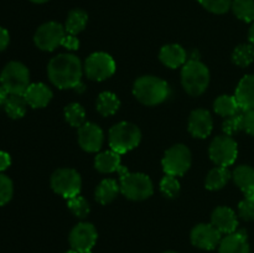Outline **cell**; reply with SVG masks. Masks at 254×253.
<instances>
[{
    "label": "cell",
    "instance_id": "cell-1",
    "mask_svg": "<svg viewBox=\"0 0 254 253\" xmlns=\"http://www.w3.org/2000/svg\"><path fill=\"white\" fill-rule=\"evenodd\" d=\"M47 72L50 81L61 89L76 88L82 83L83 67L78 57L74 55L61 54L55 56L50 61Z\"/></svg>",
    "mask_w": 254,
    "mask_h": 253
},
{
    "label": "cell",
    "instance_id": "cell-2",
    "mask_svg": "<svg viewBox=\"0 0 254 253\" xmlns=\"http://www.w3.org/2000/svg\"><path fill=\"white\" fill-rule=\"evenodd\" d=\"M133 93L143 104L156 106L168 98L170 88L164 79L154 76H143L134 83Z\"/></svg>",
    "mask_w": 254,
    "mask_h": 253
},
{
    "label": "cell",
    "instance_id": "cell-3",
    "mask_svg": "<svg viewBox=\"0 0 254 253\" xmlns=\"http://www.w3.org/2000/svg\"><path fill=\"white\" fill-rule=\"evenodd\" d=\"M181 83L190 96H200L207 89L210 83V71L198 60H190L183 67Z\"/></svg>",
    "mask_w": 254,
    "mask_h": 253
},
{
    "label": "cell",
    "instance_id": "cell-4",
    "mask_svg": "<svg viewBox=\"0 0 254 253\" xmlns=\"http://www.w3.org/2000/svg\"><path fill=\"white\" fill-rule=\"evenodd\" d=\"M121 191L126 197L134 201L145 200L154 192V185L148 175L141 173H129L121 168Z\"/></svg>",
    "mask_w": 254,
    "mask_h": 253
},
{
    "label": "cell",
    "instance_id": "cell-5",
    "mask_svg": "<svg viewBox=\"0 0 254 253\" xmlns=\"http://www.w3.org/2000/svg\"><path fill=\"white\" fill-rule=\"evenodd\" d=\"M141 140V131L134 124L122 122L112 126L109 130V145L112 150L119 154L130 151L139 145Z\"/></svg>",
    "mask_w": 254,
    "mask_h": 253
},
{
    "label": "cell",
    "instance_id": "cell-6",
    "mask_svg": "<svg viewBox=\"0 0 254 253\" xmlns=\"http://www.w3.org/2000/svg\"><path fill=\"white\" fill-rule=\"evenodd\" d=\"M0 83L9 94L24 96L30 86L29 69L21 62H9L0 73Z\"/></svg>",
    "mask_w": 254,
    "mask_h": 253
},
{
    "label": "cell",
    "instance_id": "cell-7",
    "mask_svg": "<svg viewBox=\"0 0 254 253\" xmlns=\"http://www.w3.org/2000/svg\"><path fill=\"white\" fill-rule=\"evenodd\" d=\"M51 186L55 192L68 200L81 192V176L73 169H59L52 174Z\"/></svg>",
    "mask_w": 254,
    "mask_h": 253
},
{
    "label": "cell",
    "instance_id": "cell-8",
    "mask_svg": "<svg viewBox=\"0 0 254 253\" xmlns=\"http://www.w3.org/2000/svg\"><path fill=\"white\" fill-rule=\"evenodd\" d=\"M191 151L184 144H176L165 153L163 159V169L166 175L181 176L190 169Z\"/></svg>",
    "mask_w": 254,
    "mask_h": 253
},
{
    "label": "cell",
    "instance_id": "cell-9",
    "mask_svg": "<svg viewBox=\"0 0 254 253\" xmlns=\"http://www.w3.org/2000/svg\"><path fill=\"white\" fill-rule=\"evenodd\" d=\"M238 155V145L230 135L217 136L210 144V158L217 166L232 165Z\"/></svg>",
    "mask_w": 254,
    "mask_h": 253
},
{
    "label": "cell",
    "instance_id": "cell-10",
    "mask_svg": "<svg viewBox=\"0 0 254 253\" xmlns=\"http://www.w3.org/2000/svg\"><path fill=\"white\" fill-rule=\"evenodd\" d=\"M84 73L93 81H104L116 72V62L111 55L106 52L92 54L84 62Z\"/></svg>",
    "mask_w": 254,
    "mask_h": 253
},
{
    "label": "cell",
    "instance_id": "cell-11",
    "mask_svg": "<svg viewBox=\"0 0 254 253\" xmlns=\"http://www.w3.org/2000/svg\"><path fill=\"white\" fill-rule=\"evenodd\" d=\"M66 30L61 24L55 21L46 22L36 30L34 36L35 45L44 51H54L62 45Z\"/></svg>",
    "mask_w": 254,
    "mask_h": 253
},
{
    "label": "cell",
    "instance_id": "cell-12",
    "mask_svg": "<svg viewBox=\"0 0 254 253\" xmlns=\"http://www.w3.org/2000/svg\"><path fill=\"white\" fill-rule=\"evenodd\" d=\"M97 235L96 227L92 223L82 222L74 226L69 233V243L72 250L79 253H91L96 245Z\"/></svg>",
    "mask_w": 254,
    "mask_h": 253
},
{
    "label": "cell",
    "instance_id": "cell-13",
    "mask_svg": "<svg viewBox=\"0 0 254 253\" xmlns=\"http://www.w3.org/2000/svg\"><path fill=\"white\" fill-rule=\"evenodd\" d=\"M221 235L222 233L211 223H200V225L195 226L191 231V242L193 246L197 248L206 251L215 250L217 246H220L221 242Z\"/></svg>",
    "mask_w": 254,
    "mask_h": 253
},
{
    "label": "cell",
    "instance_id": "cell-14",
    "mask_svg": "<svg viewBox=\"0 0 254 253\" xmlns=\"http://www.w3.org/2000/svg\"><path fill=\"white\" fill-rule=\"evenodd\" d=\"M104 141L103 130L94 123H84L78 128V143L83 150L96 153L102 148Z\"/></svg>",
    "mask_w": 254,
    "mask_h": 253
},
{
    "label": "cell",
    "instance_id": "cell-15",
    "mask_svg": "<svg viewBox=\"0 0 254 253\" xmlns=\"http://www.w3.org/2000/svg\"><path fill=\"white\" fill-rule=\"evenodd\" d=\"M213 128V121L210 112L206 109H196L189 119V131L195 138H207Z\"/></svg>",
    "mask_w": 254,
    "mask_h": 253
},
{
    "label": "cell",
    "instance_id": "cell-16",
    "mask_svg": "<svg viewBox=\"0 0 254 253\" xmlns=\"http://www.w3.org/2000/svg\"><path fill=\"white\" fill-rule=\"evenodd\" d=\"M211 222L221 233H225V235H231V233L236 232L238 226V220L235 211L226 206H221L213 211L212 216H211Z\"/></svg>",
    "mask_w": 254,
    "mask_h": 253
},
{
    "label": "cell",
    "instance_id": "cell-17",
    "mask_svg": "<svg viewBox=\"0 0 254 253\" xmlns=\"http://www.w3.org/2000/svg\"><path fill=\"white\" fill-rule=\"evenodd\" d=\"M220 253H251L247 233L245 231H236L226 235L220 242Z\"/></svg>",
    "mask_w": 254,
    "mask_h": 253
},
{
    "label": "cell",
    "instance_id": "cell-18",
    "mask_svg": "<svg viewBox=\"0 0 254 253\" xmlns=\"http://www.w3.org/2000/svg\"><path fill=\"white\" fill-rule=\"evenodd\" d=\"M25 101L32 108H44L52 98V91L44 83H31L24 93Z\"/></svg>",
    "mask_w": 254,
    "mask_h": 253
},
{
    "label": "cell",
    "instance_id": "cell-19",
    "mask_svg": "<svg viewBox=\"0 0 254 253\" xmlns=\"http://www.w3.org/2000/svg\"><path fill=\"white\" fill-rule=\"evenodd\" d=\"M235 97L242 111L254 109V74H248L241 79Z\"/></svg>",
    "mask_w": 254,
    "mask_h": 253
},
{
    "label": "cell",
    "instance_id": "cell-20",
    "mask_svg": "<svg viewBox=\"0 0 254 253\" xmlns=\"http://www.w3.org/2000/svg\"><path fill=\"white\" fill-rule=\"evenodd\" d=\"M232 178L238 188L245 192L246 197L254 200V169L252 166H238L232 173Z\"/></svg>",
    "mask_w": 254,
    "mask_h": 253
},
{
    "label": "cell",
    "instance_id": "cell-21",
    "mask_svg": "<svg viewBox=\"0 0 254 253\" xmlns=\"http://www.w3.org/2000/svg\"><path fill=\"white\" fill-rule=\"evenodd\" d=\"M160 61L170 68H178L186 63V51L180 45H166L160 51Z\"/></svg>",
    "mask_w": 254,
    "mask_h": 253
},
{
    "label": "cell",
    "instance_id": "cell-22",
    "mask_svg": "<svg viewBox=\"0 0 254 253\" xmlns=\"http://www.w3.org/2000/svg\"><path fill=\"white\" fill-rule=\"evenodd\" d=\"M94 166L99 173L108 174L121 170V154L114 150L103 151L94 159Z\"/></svg>",
    "mask_w": 254,
    "mask_h": 253
},
{
    "label": "cell",
    "instance_id": "cell-23",
    "mask_svg": "<svg viewBox=\"0 0 254 253\" xmlns=\"http://www.w3.org/2000/svg\"><path fill=\"white\" fill-rule=\"evenodd\" d=\"M118 192L119 186L117 181L113 179H106L97 186L96 200L101 202L102 205H107L117 197Z\"/></svg>",
    "mask_w": 254,
    "mask_h": 253
},
{
    "label": "cell",
    "instance_id": "cell-24",
    "mask_svg": "<svg viewBox=\"0 0 254 253\" xmlns=\"http://www.w3.org/2000/svg\"><path fill=\"white\" fill-rule=\"evenodd\" d=\"M87 21H88L87 12L81 9H74L67 16L64 30H66L67 34L77 35L81 31H83L87 25Z\"/></svg>",
    "mask_w": 254,
    "mask_h": 253
},
{
    "label": "cell",
    "instance_id": "cell-25",
    "mask_svg": "<svg viewBox=\"0 0 254 253\" xmlns=\"http://www.w3.org/2000/svg\"><path fill=\"white\" fill-rule=\"evenodd\" d=\"M231 173L225 166H216L206 178V188L208 190H220L231 179Z\"/></svg>",
    "mask_w": 254,
    "mask_h": 253
},
{
    "label": "cell",
    "instance_id": "cell-26",
    "mask_svg": "<svg viewBox=\"0 0 254 253\" xmlns=\"http://www.w3.org/2000/svg\"><path fill=\"white\" fill-rule=\"evenodd\" d=\"M213 109L217 114L227 118L237 114L241 107L235 96H220L213 103Z\"/></svg>",
    "mask_w": 254,
    "mask_h": 253
},
{
    "label": "cell",
    "instance_id": "cell-27",
    "mask_svg": "<svg viewBox=\"0 0 254 253\" xmlns=\"http://www.w3.org/2000/svg\"><path fill=\"white\" fill-rule=\"evenodd\" d=\"M121 107V101L118 97L112 92H103L99 94L98 101H97V111L104 117L112 116L116 113Z\"/></svg>",
    "mask_w": 254,
    "mask_h": 253
},
{
    "label": "cell",
    "instance_id": "cell-28",
    "mask_svg": "<svg viewBox=\"0 0 254 253\" xmlns=\"http://www.w3.org/2000/svg\"><path fill=\"white\" fill-rule=\"evenodd\" d=\"M26 107L27 102L25 101L24 96H17V94H10L4 103L5 112L12 119L22 118L26 113Z\"/></svg>",
    "mask_w": 254,
    "mask_h": 253
},
{
    "label": "cell",
    "instance_id": "cell-29",
    "mask_svg": "<svg viewBox=\"0 0 254 253\" xmlns=\"http://www.w3.org/2000/svg\"><path fill=\"white\" fill-rule=\"evenodd\" d=\"M232 61L240 67H247L254 61V46L252 44L240 45L232 54Z\"/></svg>",
    "mask_w": 254,
    "mask_h": 253
},
{
    "label": "cell",
    "instance_id": "cell-30",
    "mask_svg": "<svg viewBox=\"0 0 254 253\" xmlns=\"http://www.w3.org/2000/svg\"><path fill=\"white\" fill-rule=\"evenodd\" d=\"M231 7L238 19L246 22L254 21V0H233Z\"/></svg>",
    "mask_w": 254,
    "mask_h": 253
},
{
    "label": "cell",
    "instance_id": "cell-31",
    "mask_svg": "<svg viewBox=\"0 0 254 253\" xmlns=\"http://www.w3.org/2000/svg\"><path fill=\"white\" fill-rule=\"evenodd\" d=\"M64 117H66V121L76 128H79L86 123V112L83 107L78 103L68 104L64 108Z\"/></svg>",
    "mask_w": 254,
    "mask_h": 253
},
{
    "label": "cell",
    "instance_id": "cell-32",
    "mask_svg": "<svg viewBox=\"0 0 254 253\" xmlns=\"http://www.w3.org/2000/svg\"><path fill=\"white\" fill-rule=\"evenodd\" d=\"M69 210L72 211L73 215H76L77 217L84 218L88 216L89 213V203L82 196H74V197L68 198V202H67Z\"/></svg>",
    "mask_w": 254,
    "mask_h": 253
},
{
    "label": "cell",
    "instance_id": "cell-33",
    "mask_svg": "<svg viewBox=\"0 0 254 253\" xmlns=\"http://www.w3.org/2000/svg\"><path fill=\"white\" fill-rule=\"evenodd\" d=\"M160 190L166 197H175L180 192V183L178 178L173 175L164 176L160 183Z\"/></svg>",
    "mask_w": 254,
    "mask_h": 253
},
{
    "label": "cell",
    "instance_id": "cell-34",
    "mask_svg": "<svg viewBox=\"0 0 254 253\" xmlns=\"http://www.w3.org/2000/svg\"><path fill=\"white\" fill-rule=\"evenodd\" d=\"M197 1L213 14H225L232 6L233 0H197Z\"/></svg>",
    "mask_w": 254,
    "mask_h": 253
},
{
    "label": "cell",
    "instance_id": "cell-35",
    "mask_svg": "<svg viewBox=\"0 0 254 253\" xmlns=\"http://www.w3.org/2000/svg\"><path fill=\"white\" fill-rule=\"evenodd\" d=\"M243 122H245V114L237 113L235 116H231L226 118V121L223 122V131L226 133V135H233L235 133L240 131L241 129H243Z\"/></svg>",
    "mask_w": 254,
    "mask_h": 253
},
{
    "label": "cell",
    "instance_id": "cell-36",
    "mask_svg": "<svg viewBox=\"0 0 254 253\" xmlns=\"http://www.w3.org/2000/svg\"><path fill=\"white\" fill-rule=\"evenodd\" d=\"M14 195V185L9 176L0 173V206H4Z\"/></svg>",
    "mask_w": 254,
    "mask_h": 253
},
{
    "label": "cell",
    "instance_id": "cell-37",
    "mask_svg": "<svg viewBox=\"0 0 254 253\" xmlns=\"http://www.w3.org/2000/svg\"><path fill=\"white\" fill-rule=\"evenodd\" d=\"M238 215L245 221L254 220V200L246 197L238 205Z\"/></svg>",
    "mask_w": 254,
    "mask_h": 253
},
{
    "label": "cell",
    "instance_id": "cell-38",
    "mask_svg": "<svg viewBox=\"0 0 254 253\" xmlns=\"http://www.w3.org/2000/svg\"><path fill=\"white\" fill-rule=\"evenodd\" d=\"M243 129H245L248 134L254 136V109H252V111H247L245 113Z\"/></svg>",
    "mask_w": 254,
    "mask_h": 253
},
{
    "label": "cell",
    "instance_id": "cell-39",
    "mask_svg": "<svg viewBox=\"0 0 254 253\" xmlns=\"http://www.w3.org/2000/svg\"><path fill=\"white\" fill-rule=\"evenodd\" d=\"M62 46L66 47L67 50H71V51H74L79 47V41L76 37V35H69L67 34L64 36V41H62Z\"/></svg>",
    "mask_w": 254,
    "mask_h": 253
},
{
    "label": "cell",
    "instance_id": "cell-40",
    "mask_svg": "<svg viewBox=\"0 0 254 253\" xmlns=\"http://www.w3.org/2000/svg\"><path fill=\"white\" fill-rule=\"evenodd\" d=\"M10 42V35L7 30L4 27H0V51H4Z\"/></svg>",
    "mask_w": 254,
    "mask_h": 253
},
{
    "label": "cell",
    "instance_id": "cell-41",
    "mask_svg": "<svg viewBox=\"0 0 254 253\" xmlns=\"http://www.w3.org/2000/svg\"><path fill=\"white\" fill-rule=\"evenodd\" d=\"M10 164H11V159H10L9 154L0 150V173L6 170L10 166Z\"/></svg>",
    "mask_w": 254,
    "mask_h": 253
},
{
    "label": "cell",
    "instance_id": "cell-42",
    "mask_svg": "<svg viewBox=\"0 0 254 253\" xmlns=\"http://www.w3.org/2000/svg\"><path fill=\"white\" fill-rule=\"evenodd\" d=\"M7 92L5 91V88L4 87L1 86V84H0V106H1V104H4L5 102H6V99H7Z\"/></svg>",
    "mask_w": 254,
    "mask_h": 253
},
{
    "label": "cell",
    "instance_id": "cell-43",
    "mask_svg": "<svg viewBox=\"0 0 254 253\" xmlns=\"http://www.w3.org/2000/svg\"><path fill=\"white\" fill-rule=\"evenodd\" d=\"M248 37H250L251 44H252L254 46V24L252 25V27L250 29V34H248Z\"/></svg>",
    "mask_w": 254,
    "mask_h": 253
},
{
    "label": "cell",
    "instance_id": "cell-44",
    "mask_svg": "<svg viewBox=\"0 0 254 253\" xmlns=\"http://www.w3.org/2000/svg\"><path fill=\"white\" fill-rule=\"evenodd\" d=\"M32 2H36V4H44V2L49 1V0H30Z\"/></svg>",
    "mask_w": 254,
    "mask_h": 253
},
{
    "label": "cell",
    "instance_id": "cell-45",
    "mask_svg": "<svg viewBox=\"0 0 254 253\" xmlns=\"http://www.w3.org/2000/svg\"><path fill=\"white\" fill-rule=\"evenodd\" d=\"M64 253H79V252H77V251H74V250H71V251H67V252H64Z\"/></svg>",
    "mask_w": 254,
    "mask_h": 253
},
{
    "label": "cell",
    "instance_id": "cell-46",
    "mask_svg": "<svg viewBox=\"0 0 254 253\" xmlns=\"http://www.w3.org/2000/svg\"><path fill=\"white\" fill-rule=\"evenodd\" d=\"M165 253H176V252H171V251H169V252H165Z\"/></svg>",
    "mask_w": 254,
    "mask_h": 253
}]
</instances>
